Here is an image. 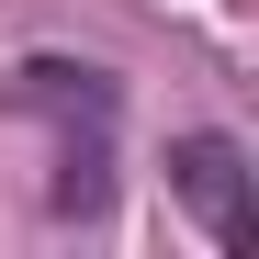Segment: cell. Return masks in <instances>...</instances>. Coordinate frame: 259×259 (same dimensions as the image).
Returning <instances> with one entry per match:
<instances>
[{"instance_id": "6da1fadb", "label": "cell", "mask_w": 259, "mask_h": 259, "mask_svg": "<svg viewBox=\"0 0 259 259\" xmlns=\"http://www.w3.org/2000/svg\"><path fill=\"white\" fill-rule=\"evenodd\" d=\"M169 181H181V192L203 203V226L226 237V248H248V237H259V214H248V158H237L226 136H181V158H169Z\"/></svg>"}]
</instances>
